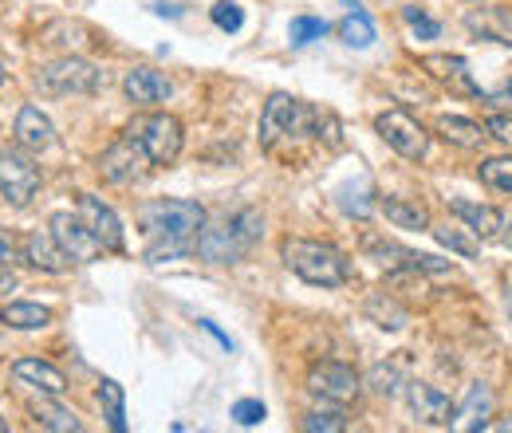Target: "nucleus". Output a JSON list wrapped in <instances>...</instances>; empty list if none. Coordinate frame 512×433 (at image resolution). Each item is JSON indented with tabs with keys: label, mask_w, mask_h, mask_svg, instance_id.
<instances>
[{
	"label": "nucleus",
	"mask_w": 512,
	"mask_h": 433,
	"mask_svg": "<svg viewBox=\"0 0 512 433\" xmlns=\"http://www.w3.org/2000/svg\"><path fill=\"white\" fill-rule=\"evenodd\" d=\"M127 138H134L154 166H174L182 146H186V130L174 115L166 111H154V115H138L134 123L127 126Z\"/></svg>",
	"instance_id": "nucleus-4"
},
{
	"label": "nucleus",
	"mask_w": 512,
	"mask_h": 433,
	"mask_svg": "<svg viewBox=\"0 0 512 433\" xmlns=\"http://www.w3.org/2000/svg\"><path fill=\"white\" fill-rule=\"evenodd\" d=\"M4 430H8V422H4V418H0V433H4Z\"/></svg>",
	"instance_id": "nucleus-46"
},
{
	"label": "nucleus",
	"mask_w": 512,
	"mask_h": 433,
	"mask_svg": "<svg viewBox=\"0 0 512 433\" xmlns=\"http://www.w3.org/2000/svg\"><path fill=\"white\" fill-rule=\"evenodd\" d=\"M12 374H16L20 382L36 386L40 394H56V398H64L67 394L64 371H56V367H52V363H44V359H16V363H12Z\"/></svg>",
	"instance_id": "nucleus-19"
},
{
	"label": "nucleus",
	"mask_w": 512,
	"mask_h": 433,
	"mask_svg": "<svg viewBox=\"0 0 512 433\" xmlns=\"http://www.w3.org/2000/svg\"><path fill=\"white\" fill-rule=\"evenodd\" d=\"M509 311H512V300H509Z\"/></svg>",
	"instance_id": "nucleus-47"
},
{
	"label": "nucleus",
	"mask_w": 512,
	"mask_h": 433,
	"mask_svg": "<svg viewBox=\"0 0 512 433\" xmlns=\"http://www.w3.org/2000/svg\"><path fill=\"white\" fill-rule=\"evenodd\" d=\"M465 28L477 40L512 48V8H469L465 12Z\"/></svg>",
	"instance_id": "nucleus-18"
},
{
	"label": "nucleus",
	"mask_w": 512,
	"mask_h": 433,
	"mask_svg": "<svg viewBox=\"0 0 512 433\" xmlns=\"http://www.w3.org/2000/svg\"><path fill=\"white\" fill-rule=\"evenodd\" d=\"M150 166H154L150 154H146L134 138H127V134H123L115 146H107L103 158H99V174H103V182H111V186H134V182H142Z\"/></svg>",
	"instance_id": "nucleus-9"
},
{
	"label": "nucleus",
	"mask_w": 512,
	"mask_h": 433,
	"mask_svg": "<svg viewBox=\"0 0 512 433\" xmlns=\"http://www.w3.org/2000/svg\"><path fill=\"white\" fill-rule=\"evenodd\" d=\"M434 237L446 248H453V252H461V256H477L481 252V241H477V233L469 225H442V229H434Z\"/></svg>",
	"instance_id": "nucleus-29"
},
{
	"label": "nucleus",
	"mask_w": 512,
	"mask_h": 433,
	"mask_svg": "<svg viewBox=\"0 0 512 433\" xmlns=\"http://www.w3.org/2000/svg\"><path fill=\"white\" fill-rule=\"evenodd\" d=\"M434 130H438L446 142L461 146V150H477V146L489 138V130H485V126H477L473 119H461V115H442V119L434 123Z\"/></svg>",
	"instance_id": "nucleus-25"
},
{
	"label": "nucleus",
	"mask_w": 512,
	"mask_h": 433,
	"mask_svg": "<svg viewBox=\"0 0 512 433\" xmlns=\"http://www.w3.org/2000/svg\"><path fill=\"white\" fill-rule=\"evenodd\" d=\"M138 225L146 233V264H162V260H178L190 256L193 241L205 225V209L186 197H158L146 201L138 209Z\"/></svg>",
	"instance_id": "nucleus-1"
},
{
	"label": "nucleus",
	"mask_w": 512,
	"mask_h": 433,
	"mask_svg": "<svg viewBox=\"0 0 512 433\" xmlns=\"http://www.w3.org/2000/svg\"><path fill=\"white\" fill-rule=\"evenodd\" d=\"M335 32H339V40H343L347 48H371V44H375V24H371V16H367L359 4L339 20Z\"/></svg>",
	"instance_id": "nucleus-26"
},
{
	"label": "nucleus",
	"mask_w": 512,
	"mask_h": 433,
	"mask_svg": "<svg viewBox=\"0 0 512 433\" xmlns=\"http://www.w3.org/2000/svg\"><path fill=\"white\" fill-rule=\"evenodd\" d=\"M308 134H316L320 142H327V150H339L343 146V126L331 111H320L312 107V119H308Z\"/></svg>",
	"instance_id": "nucleus-30"
},
{
	"label": "nucleus",
	"mask_w": 512,
	"mask_h": 433,
	"mask_svg": "<svg viewBox=\"0 0 512 433\" xmlns=\"http://www.w3.org/2000/svg\"><path fill=\"white\" fill-rule=\"evenodd\" d=\"M449 213L461 217L477 237H501V225L505 217L493 209V205H477V201H465V197H453L449 201Z\"/></svg>",
	"instance_id": "nucleus-21"
},
{
	"label": "nucleus",
	"mask_w": 512,
	"mask_h": 433,
	"mask_svg": "<svg viewBox=\"0 0 512 433\" xmlns=\"http://www.w3.org/2000/svg\"><path fill=\"white\" fill-rule=\"evenodd\" d=\"M375 130H379V138H383L394 154H402V158H410V162H422V158L430 154V134H426V126L418 123L414 115L398 111V107L383 111V115L375 119Z\"/></svg>",
	"instance_id": "nucleus-8"
},
{
	"label": "nucleus",
	"mask_w": 512,
	"mask_h": 433,
	"mask_svg": "<svg viewBox=\"0 0 512 433\" xmlns=\"http://www.w3.org/2000/svg\"><path fill=\"white\" fill-rule=\"evenodd\" d=\"M233 418H237L241 426H260V422H264V402H256V398L237 402V406H233Z\"/></svg>",
	"instance_id": "nucleus-38"
},
{
	"label": "nucleus",
	"mask_w": 512,
	"mask_h": 433,
	"mask_svg": "<svg viewBox=\"0 0 512 433\" xmlns=\"http://www.w3.org/2000/svg\"><path fill=\"white\" fill-rule=\"evenodd\" d=\"M367 315L383 327V331H398V327H406V311L398 308L390 296H371V304H367Z\"/></svg>",
	"instance_id": "nucleus-31"
},
{
	"label": "nucleus",
	"mask_w": 512,
	"mask_h": 433,
	"mask_svg": "<svg viewBox=\"0 0 512 433\" xmlns=\"http://www.w3.org/2000/svg\"><path fill=\"white\" fill-rule=\"evenodd\" d=\"M99 402H103V410H107V418H111V430L115 433L127 430V414H123V386H119L115 378H103V382H99Z\"/></svg>",
	"instance_id": "nucleus-28"
},
{
	"label": "nucleus",
	"mask_w": 512,
	"mask_h": 433,
	"mask_svg": "<svg viewBox=\"0 0 512 433\" xmlns=\"http://www.w3.org/2000/svg\"><path fill=\"white\" fill-rule=\"evenodd\" d=\"M209 16H213V24H217V28H225V32H237V28L245 24V12H241L233 0H217Z\"/></svg>",
	"instance_id": "nucleus-36"
},
{
	"label": "nucleus",
	"mask_w": 512,
	"mask_h": 433,
	"mask_svg": "<svg viewBox=\"0 0 512 433\" xmlns=\"http://www.w3.org/2000/svg\"><path fill=\"white\" fill-rule=\"evenodd\" d=\"M485 130H489V138H497V142L512 146V115H489Z\"/></svg>",
	"instance_id": "nucleus-39"
},
{
	"label": "nucleus",
	"mask_w": 512,
	"mask_h": 433,
	"mask_svg": "<svg viewBox=\"0 0 512 433\" xmlns=\"http://www.w3.org/2000/svg\"><path fill=\"white\" fill-rule=\"evenodd\" d=\"M16 284V276H12V264H0V292H8Z\"/></svg>",
	"instance_id": "nucleus-42"
},
{
	"label": "nucleus",
	"mask_w": 512,
	"mask_h": 433,
	"mask_svg": "<svg viewBox=\"0 0 512 433\" xmlns=\"http://www.w3.org/2000/svg\"><path fill=\"white\" fill-rule=\"evenodd\" d=\"M501 245L512 248V221H505V225H501Z\"/></svg>",
	"instance_id": "nucleus-44"
},
{
	"label": "nucleus",
	"mask_w": 512,
	"mask_h": 433,
	"mask_svg": "<svg viewBox=\"0 0 512 433\" xmlns=\"http://www.w3.org/2000/svg\"><path fill=\"white\" fill-rule=\"evenodd\" d=\"M304 430L308 433H339V430H347V414L339 410V402H335V406H323V410H312V414L304 418Z\"/></svg>",
	"instance_id": "nucleus-32"
},
{
	"label": "nucleus",
	"mask_w": 512,
	"mask_h": 433,
	"mask_svg": "<svg viewBox=\"0 0 512 433\" xmlns=\"http://www.w3.org/2000/svg\"><path fill=\"white\" fill-rule=\"evenodd\" d=\"M79 217H83V225L91 229V237L103 245V252H123L127 241H123V221H119V213L103 201V197H95V193H79V209H75Z\"/></svg>",
	"instance_id": "nucleus-10"
},
{
	"label": "nucleus",
	"mask_w": 512,
	"mask_h": 433,
	"mask_svg": "<svg viewBox=\"0 0 512 433\" xmlns=\"http://www.w3.org/2000/svg\"><path fill=\"white\" fill-rule=\"evenodd\" d=\"M264 233V217L260 209L245 205L229 217H217L213 225H201L197 241H193V252L205 260V264H241L253 245L260 241Z\"/></svg>",
	"instance_id": "nucleus-2"
},
{
	"label": "nucleus",
	"mask_w": 512,
	"mask_h": 433,
	"mask_svg": "<svg viewBox=\"0 0 512 433\" xmlns=\"http://www.w3.org/2000/svg\"><path fill=\"white\" fill-rule=\"evenodd\" d=\"M418 67L434 79V83H442L449 95H465V99H485V91L473 83V71H469V63L461 60V56H449V52H434V56H422Z\"/></svg>",
	"instance_id": "nucleus-13"
},
{
	"label": "nucleus",
	"mask_w": 512,
	"mask_h": 433,
	"mask_svg": "<svg viewBox=\"0 0 512 433\" xmlns=\"http://www.w3.org/2000/svg\"><path fill=\"white\" fill-rule=\"evenodd\" d=\"M485 103H493V107H505V111H512V79H509V83H501L493 95H485Z\"/></svg>",
	"instance_id": "nucleus-40"
},
{
	"label": "nucleus",
	"mask_w": 512,
	"mask_h": 433,
	"mask_svg": "<svg viewBox=\"0 0 512 433\" xmlns=\"http://www.w3.org/2000/svg\"><path fill=\"white\" fill-rule=\"evenodd\" d=\"M12 256H16V245H12V233L0 225V264H12Z\"/></svg>",
	"instance_id": "nucleus-41"
},
{
	"label": "nucleus",
	"mask_w": 512,
	"mask_h": 433,
	"mask_svg": "<svg viewBox=\"0 0 512 433\" xmlns=\"http://www.w3.org/2000/svg\"><path fill=\"white\" fill-rule=\"evenodd\" d=\"M371 197H375L371 182H359V189H355V186L339 189V197H335V201H339V209H343L347 217H359V221H363V217L375 209V201H371Z\"/></svg>",
	"instance_id": "nucleus-27"
},
{
	"label": "nucleus",
	"mask_w": 512,
	"mask_h": 433,
	"mask_svg": "<svg viewBox=\"0 0 512 433\" xmlns=\"http://www.w3.org/2000/svg\"><path fill=\"white\" fill-rule=\"evenodd\" d=\"M4 75H8V71H4V63H0V83H4Z\"/></svg>",
	"instance_id": "nucleus-45"
},
{
	"label": "nucleus",
	"mask_w": 512,
	"mask_h": 433,
	"mask_svg": "<svg viewBox=\"0 0 512 433\" xmlns=\"http://www.w3.org/2000/svg\"><path fill=\"white\" fill-rule=\"evenodd\" d=\"M48 229H52V237L60 241V248L67 252V260H71V264H91V260L103 252V245L91 237V229L83 225V217H79V213H67V209L52 213Z\"/></svg>",
	"instance_id": "nucleus-12"
},
{
	"label": "nucleus",
	"mask_w": 512,
	"mask_h": 433,
	"mask_svg": "<svg viewBox=\"0 0 512 433\" xmlns=\"http://www.w3.org/2000/svg\"><path fill=\"white\" fill-rule=\"evenodd\" d=\"M0 323H8L12 331H40L52 323V308L32 304V300H12L0 308Z\"/></svg>",
	"instance_id": "nucleus-23"
},
{
	"label": "nucleus",
	"mask_w": 512,
	"mask_h": 433,
	"mask_svg": "<svg viewBox=\"0 0 512 433\" xmlns=\"http://www.w3.org/2000/svg\"><path fill=\"white\" fill-rule=\"evenodd\" d=\"M327 36V20L320 16H296L292 24H288V40L296 44V48H304V44H312V40H323Z\"/></svg>",
	"instance_id": "nucleus-35"
},
{
	"label": "nucleus",
	"mask_w": 512,
	"mask_h": 433,
	"mask_svg": "<svg viewBox=\"0 0 512 433\" xmlns=\"http://www.w3.org/2000/svg\"><path fill=\"white\" fill-rule=\"evenodd\" d=\"M489 418H493V394H489V386L473 382L469 394H465V402H461L457 414H453V426H457V430H485Z\"/></svg>",
	"instance_id": "nucleus-22"
},
{
	"label": "nucleus",
	"mask_w": 512,
	"mask_h": 433,
	"mask_svg": "<svg viewBox=\"0 0 512 433\" xmlns=\"http://www.w3.org/2000/svg\"><path fill=\"white\" fill-rule=\"evenodd\" d=\"M284 264L312 288H343L355 280V268L351 260L327 241H308V237H288L280 245Z\"/></svg>",
	"instance_id": "nucleus-3"
},
{
	"label": "nucleus",
	"mask_w": 512,
	"mask_h": 433,
	"mask_svg": "<svg viewBox=\"0 0 512 433\" xmlns=\"http://www.w3.org/2000/svg\"><path fill=\"white\" fill-rule=\"evenodd\" d=\"M103 83H107V75L79 56H60L36 71V87L44 95H95Z\"/></svg>",
	"instance_id": "nucleus-5"
},
{
	"label": "nucleus",
	"mask_w": 512,
	"mask_h": 433,
	"mask_svg": "<svg viewBox=\"0 0 512 433\" xmlns=\"http://www.w3.org/2000/svg\"><path fill=\"white\" fill-rule=\"evenodd\" d=\"M359 374H355V367H347V363H335V359H323V363H316L312 371H308V390L316 394V398H323V402H351L355 394H359Z\"/></svg>",
	"instance_id": "nucleus-11"
},
{
	"label": "nucleus",
	"mask_w": 512,
	"mask_h": 433,
	"mask_svg": "<svg viewBox=\"0 0 512 433\" xmlns=\"http://www.w3.org/2000/svg\"><path fill=\"white\" fill-rule=\"evenodd\" d=\"M24 260L32 264V268H40V272H52V276H60L67 272V252L60 248V241L52 237V229H32L28 237H24Z\"/></svg>",
	"instance_id": "nucleus-17"
},
{
	"label": "nucleus",
	"mask_w": 512,
	"mask_h": 433,
	"mask_svg": "<svg viewBox=\"0 0 512 433\" xmlns=\"http://www.w3.org/2000/svg\"><path fill=\"white\" fill-rule=\"evenodd\" d=\"M12 134H16V146H24V150H48L52 142H56V126L52 119L40 111V107H32V103H24L20 111H16V123H12Z\"/></svg>",
	"instance_id": "nucleus-16"
},
{
	"label": "nucleus",
	"mask_w": 512,
	"mask_h": 433,
	"mask_svg": "<svg viewBox=\"0 0 512 433\" xmlns=\"http://www.w3.org/2000/svg\"><path fill=\"white\" fill-rule=\"evenodd\" d=\"M28 414L36 418V426H44V430H52V433H79L83 430L79 414H75V410H67V406H60V402H56V394L32 398V402H28Z\"/></svg>",
	"instance_id": "nucleus-20"
},
{
	"label": "nucleus",
	"mask_w": 512,
	"mask_h": 433,
	"mask_svg": "<svg viewBox=\"0 0 512 433\" xmlns=\"http://www.w3.org/2000/svg\"><path fill=\"white\" fill-rule=\"evenodd\" d=\"M402 20H406L422 40H438V32H442V28H438V20H434V16H426V12H422V8H414V4H410V8H402Z\"/></svg>",
	"instance_id": "nucleus-37"
},
{
	"label": "nucleus",
	"mask_w": 512,
	"mask_h": 433,
	"mask_svg": "<svg viewBox=\"0 0 512 433\" xmlns=\"http://www.w3.org/2000/svg\"><path fill=\"white\" fill-rule=\"evenodd\" d=\"M379 209L386 213V221L394 225V229H430V213H426V205H418V201H406V197H383L379 201Z\"/></svg>",
	"instance_id": "nucleus-24"
},
{
	"label": "nucleus",
	"mask_w": 512,
	"mask_h": 433,
	"mask_svg": "<svg viewBox=\"0 0 512 433\" xmlns=\"http://www.w3.org/2000/svg\"><path fill=\"white\" fill-rule=\"evenodd\" d=\"M477 174H481L485 186L501 189V193H509L512 197V158H485Z\"/></svg>",
	"instance_id": "nucleus-33"
},
{
	"label": "nucleus",
	"mask_w": 512,
	"mask_h": 433,
	"mask_svg": "<svg viewBox=\"0 0 512 433\" xmlns=\"http://www.w3.org/2000/svg\"><path fill=\"white\" fill-rule=\"evenodd\" d=\"M406 402H410V410H414V418L422 426H453L457 406L449 402V394H442L438 386H430V382H406Z\"/></svg>",
	"instance_id": "nucleus-14"
},
{
	"label": "nucleus",
	"mask_w": 512,
	"mask_h": 433,
	"mask_svg": "<svg viewBox=\"0 0 512 433\" xmlns=\"http://www.w3.org/2000/svg\"><path fill=\"white\" fill-rule=\"evenodd\" d=\"M367 382H371L375 394H386V398H394V394L406 386V378H402V367H398V363H379L375 371L367 374Z\"/></svg>",
	"instance_id": "nucleus-34"
},
{
	"label": "nucleus",
	"mask_w": 512,
	"mask_h": 433,
	"mask_svg": "<svg viewBox=\"0 0 512 433\" xmlns=\"http://www.w3.org/2000/svg\"><path fill=\"white\" fill-rule=\"evenodd\" d=\"M158 16H178V4H154Z\"/></svg>",
	"instance_id": "nucleus-43"
},
{
	"label": "nucleus",
	"mask_w": 512,
	"mask_h": 433,
	"mask_svg": "<svg viewBox=\"0 0 512 433\" xmlns=\"http://www.w3.org/2000/svg\"><path fill=\"white\" fill-rule=\"evenodd\" d=\"M308 119H312L308 103H300L288 91H272L264 111H260V150H276L280 138H288L296 130H308Z\"/></svg>",
	"instance_id": "nucleus-6"
},
{
	"label": "nucleus",
	"mask_w": 512,
	"mask_h": 433,
	"mask_svg": "<svg viewBox=\"0 0 512 433\" xmlns=\"http://www.w3.org/2000/svg\"><path fill=\"white\" fill-rule=\"evenodd\" d=\"M123 91L134 107H154V103H166L174 95V83L166 71H154V67H130L127 79H123Z\"/></svg>",
	"instance_id": "nucleus-15"
},
{
	"label": "nucleus",
	"mask_w": 512,
	"mask_h": 433,
	"mask_svg": "<svg viewBox=\"0 0 512 433\" xmlns=\"http://www.w3.org/2000/svg\"><path fill=\"white\" fill-rule=\"evenodd\" d=\"M36 193H40V166L32 162V154L24 146L0 150V197L8 205L24 209Z\"/></svg>",
	"instance_id": "nucleus-7"
}]
</instances>
